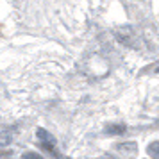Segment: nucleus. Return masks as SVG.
Listing matches in <instances>:
<instances>
[{
  "instance_id": "obj_4",
  "label": "nucleus",
  "mask_w": 159,
  "mask_h": 159,
  "mask_svg": "<svg viewBox=\"0 0 159 159\" xmlns=\"http://www.w3.org/2000/svg\"><path fill=\"white\" fill-rule=\"evenodd\" d=\"M147 154H148L152 159H159V141H152V143L147 147Z\"/></svg>"
},
{
  "instance_id": "obj_6",
  "label": "nucleus",
  "mask_w": 159,
  "mask_h": 159,
  "mask_svg": "<svg viewBox=\"0 0 159 159\" xmlns=\"http://www.w3.org/2000/svg\"><path fill=\"white\" fill-rule=\"evenodd\" d=\"M118 150H125V152H130V154H136V150H138V145H136V143H125V145H118Z\"/></svg>"
},
{
  "instance_id": "obj_3",
  "label": "nucleus",
  "mask_w": 159,
  "mask_h": 159,
  "mask_svg": "<svg viewBox=\"0 0 159 159\" xmlns=\"http://www.w3.org/2000/svg\"><path fill=\"white\" fill-rule=\"evenodd\" d=\"M125 130H127V127L123 123H113V125H107L104 129V132L111 134V136H120V134H125Z\"/></svg>"
},
{
  "instance_id": "obj_1",
  "label": "nucleus",
  "mask_w": 159,
  "mask_h": 159,
  "mask_svg": "<svg viewBox=\"0 0 159 159\" xmlns=\"http://www.w3.org/2000/svg\"><path fill=\"white\" fill-rule=\"evenodd\" d=\"M36 136H38V139L41 141V147H56V143H57V139L54 138V134H50V132L47 129H43V127L36 129Z\"/></svg>"
},
{
  "instance_id": "obj_2",
  "label": "nucleus",
  "mask_w": 159,
  "mask_h": 159,
  "mask_svg": "<svg viewBox=\"0 0 159 159\" xmlns=\"http://www.w3.org/2000/svg\"><path fill=\"white\" fill-rule=\"evenodd\" d=\"M116 38L120 39V43L123 45H134L132 39H134V32L130 27H123V29H118L116 30Z\"/></svg>"
},
{
  "instance_id": "obj_8",
  "label": "nucleus",
  "mask_w": 159,
  "mask_h": 159,
  "mask_svg": "<svg viewBox=\"0 0 159 159\" xmlns=\"http://www.w3.org/2000/svg\"><path fill=\"white\" fill-rule=\"evenodd\" d=\"M0 156H2V157H11V156H13V152H7V150H0Z\"/></svg>"
},
{
  "instance_id": "obj_7",
  "label": "nucleus",
  "mask_w": 159,
  "mask_h": 159,
  "mask_svg": "<svg viewBox=\"0 0 159 159\" xmlns=\"http://www.w3.org/2000/svg\"><path fill=\"white\" fill-rule=\"evenodd\" d=\"M22 159H45V157L39 156V154H36V152H23Z\"/></svg>"
},
{
  "instance_id": "obj_5",
  "label": "nucleus",
  "mask_w": 159,
  "mask_h": 159,
  "mask_svg": "<svg viewBox=\"0 0 159 159\" xmlns=\"http://www.w3.org/2000/svg\"><path fill=\"white\" fill-rule=\"evenodd\" d=\"M11 141H13V132H11V130H4V132H0V147L11 145Z\"/></svg>"
}]
</instances>
